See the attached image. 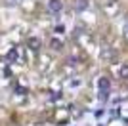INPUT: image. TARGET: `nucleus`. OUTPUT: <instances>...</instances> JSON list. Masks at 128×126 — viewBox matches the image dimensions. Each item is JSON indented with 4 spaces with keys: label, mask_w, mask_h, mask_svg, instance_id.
<instances>
[{
    "label": "nucleus",
    "mask_w": 128,
    "mask_h": 126,
    "mask_svg": "<svg viewBox=\"0 0 128 126\" xmlns=\"http://www.w3.org/2000/svg\"><path fill=\"white\" fill-rule=\"evenodd\" d=\"M109 90H111V80L107 76H102L98 80V92H100V101H105L109 98Z\"/></svg>",
    "instance_id": "nucleus-1"
},
{
    "label": "nucleus",
    "mask_w": 128,
    "mask_h": 126,
    "mask_svg": "<svg viewBox=\"0 0 128 126\" xmlns=\"http://www.w3.org/2000/svg\"><path fill=\"white\" fill-rule=\"evenodd\" d=\"M63 10V2L61 0H48V12L52 14H58V12Z\"/></svg>",
    "instance_id": "nucleus-2"
},
{
    "label": "nucleus",
    "mask_w": 128,
    "mask_h": 126,
    "mask_svg": "<svg viewBox=\"0 0 128 126\" xmlns=\"http://www.w3.org/2000/svg\"><path fill=\"white\" fill-rule=\"evenodd\" d=\"M75 8L78 12H82V10H86L88 8V0H76V4H75Z\"/></svg>",
    "instance_id": "nucleus-3"
},
{
    "label": "nucleus",
    "mask_w": 128,
    "mask_h": 126,
    "mask_svg": "<svg viewBox=\"0 0 128 126\" xmlns=\"http://www.w3.org/2000/svg\"><path fill=\"white\" fill-rule=\"evenodd\" d=\"M29 46H32V50H36V48L40 46V42H38L36 38H31V40H29Z\"/></svg>",
    "instance_id": "nucleus-4"
},
{
    "label": "nucleus",
    "mask_w": 128,
    "mask_h": 126,
    "mask_svg": "<svg viewBox=\"0 0 128 126\" xmlns=\"http://www.w3.org/2000/svg\"><path fill=\"white\" fill-rule=\"evenodd\" d=\"M120 76H122V78H128V65L120 67Z\"/></svg>",
    "instance_id": "nucleus-5"
},
{
    "label": "nucleus",
    "mask_w": 128,
    "mask_h": 126,
    "mask_svg": "<svg viewBox=\"0 0 128 126\" xmlns=\"http://www.w3.org/2000/svg\"><path fill=\"white\" fill-rule=\"evenodd\" d=\"M52 46H54V50H59V46H61V44H59L58 40H52Z\"/></svg>",
    "instance_id": "nucleus-6"
}]
</instances>
